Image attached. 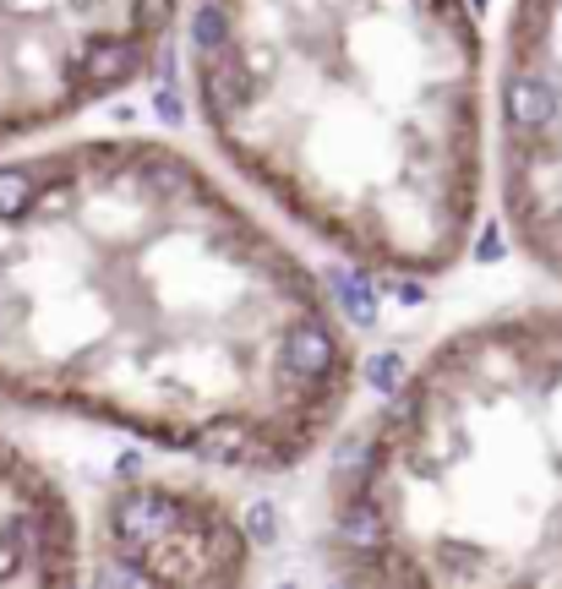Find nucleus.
Here are the masks:
<instances>
[{"instance_id":"f257e3e1","label":"nucleus","mask_w":562,"mask_h":589,"mask_svg":"<svg viewBox=\"0 0 562 589\" xmlns=\"http://www.w3.org/2000/svg\"><path fill=\"white\" fill-rule=\"evenodd\" d=\"M361 377L328 279L192 154L83 137L0 164V404L279 475Z\"/></svg>"},{"instance_id":"f03ea898","label":"nucleus","mask_w":562,"mask_h":589,"mask_svg":"<svg viewBox=\"0 0 562 589\" xmlns=\"http://www.w3.org/2000/svg\"><path fill=\"white\" fill-rule=\"evenodd\" d=\"M192 88L224 164L355 268L431 279L480 224L469 0H197Z\"/></svg>"},{"instance_id":"7ed1b4c3","label":"nucleus","mask_w":562,"mask_h":589,"mask_svg":"<svg viewBox=\"0 0 562 589\" xmlns=\"http://www.w3.org/2000/svg\"><path fill=\"white\" fill-rule=\"evenodd\" d=\"M350 584H562V306L431 344L333 480Z\"/></svg>"},{"instance_id":"20e7f679","label":"nucleus","mask_w":562,"mask_h":589,"mask_svg":"<svg viewBox=\"0 0 562 589\" xmlns=\"http://www.w3.org/2000/svg\"><path fill=\"white\" fill-rule=\"evenodd\" d=\"M186 0H0V148L143 83Z\"/></svg>"},{"instance_id":"39448f33","label":"nucleus","mask_w":562,"mask_h":589,"mask_svg":"<svg viewBox=\"0 0 562 589\" xmlns=\"http://www.w3.org/2000/svg\"><path fill=\"white\" fill-rule=\"evenodd\" d=\"M497 203L513 246L562 284V0H513L497 61Z\"/></svg>"},{"instance_id":"423d86ee","label":"nucleus","mask_w":562,"mask_h":589,"mask_svg":"<svg viewBox=\"0 0 562 589\" xmlns=\"http://www.w3.org/2000/svg\"><path fill=\"white\" fill-rule=\"evenodd\" d=\"M99 562L110 584L224 589L252 578V535L224 491L143 475L99 496Z\"/></svg>"},{"instance_id":"0eeeda50","label":"nucleus","mask_w":562,"mask_h":589,"mask_svg":"<svg viewBox=\"0 0 562 589\" xmlns=\"http://www.w3.org/2000/svg\"><path fill=\"white\" fill-rule=\"evenodd\" d=\"M83 524L56 475L0 437V589H72L83 584Z\"/></svg>"}]
</instances>
